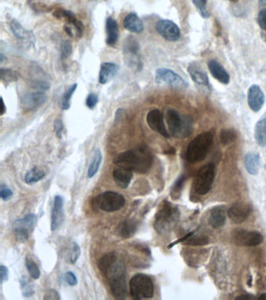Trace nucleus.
Returning <instances> with one entry per match:
<instances>
[{
	"mask_svg": "<svg viewBox=\"0 0 266 300\" xmlns=\"http://www.w3.org/2000/svg\"><path fill=\"white\" fill-rule=\"evenodd\" d=\"M226 211L223 206H217L213 207L210 211L209 217V223L215 229L222 228L226 223Z\"/></svg>",
	"mask_w": 266,
	"mask_h": 300,
	"instance_id": "20",
	"label": "nucleus"
},
{
	"mask_svg": "<svg viewBox=\"0 0 266 300\" xmlns=\"http://www.w3.org/2000/svg\"><path fill=\"white\" fill-rule=\"evenodd\" d=\"M255 138L261 147H266V115L257 122L255 129Z\"/></svg>",
	"mask_w": 266,
	"mask_h": 300,
	"instance_id": "27",
	"label": "nucleus"
},
{
	"mask_svg": "<svg viewBox=\"0 0 266 300\" xmlns=\"http://www.w3.org/2000/svg\"><path fill=\"white\" fill-rule=\"evenodd\" d=\"M231 239L235 245L239 246L252 247L260 245L263 242V236L258 231L235 229L232 231Z\"/></svg>",
	"mask_w": 266,
	"mask_h": 300,
	"instance_id": "10",
	"label": "nucleus"
},
{
	"mask_svg": "<svg viewBox=\"0 0 266 300\" xmlns=\"http://www.w3.org/2000/svg\"><path fill=\"white\" fill-rule=\"evenodd\" d=\"M1 103H2V110H1V116L5 114V113L6 112V107L5 105V103H4L3 99L2 97H1Z\"/></svg>",
	"mask_w": 266,
	"mask_h": 300,
	"instance_id": "50",
	"label": "nucleus"
},
{
	"mask_svg": "<svg viewBox=\"0 0 266 300\" xmlns=\"http://www.w3.org/2000/svg\"><path fill=\"white\" fill-rule=\"evenodd\" d=\"M230 2H238V0H230Z\"/></svg>",
	"mask_w": 266,
	"mask_h": 300,
	"instance_id": "55",
	"label": "nucleus"
},
{
	"mask_svg": "<svg viewBox=\"0 0 266 300\" xmlns=\"http://www.w3.org/2000/svg\"><path fill=\"white\" fill-rule=\"evenodd\" d=\"M260 300H266V293H263L261 295L260 297H259Z\"/></svg>",
	"mask_w": 266,
	"mask_h": 300,
	"instance_id": "54",
	"label": "nucleus"
},
{
	"mask_svg": "<svg viewBox=\"0 0 266 300\" xmlns=\"http://www.w3.org/2000/svg\"><path fill=\"white\" fill-rule=\"evenodd\" d=\"M95 204L105 212H115L120 211L125 205L124 195L116 191H105L95 199Z\"/></svg>",
	"mask_w": 266,
	"mask_h": 300,
	"instance_id": "9",
	"label": "nucleus"
},
{
	"mask_svg": "<svg viewBox=\"0 0 266 300\" xmlns=\"http://www.w3.org/2000/svg\"><path fill=\"white\" fill-rule=\"evenodd\" d=\"M194 6L198 9L199 14H201L202 18H209L210 17V14L207 10V0H191Z\"/></svg>",
	"mask_w": 266,
	"mask_h": 300,
	"instance_id": "39",
	"label": "nucleus"
},
{
	"mask_svg": "<svg viewBox=\"0 0 266 300\" xmlns=\"http://www.w3.org/2000/svg\"><path fill=\"white\" fill-rule=\"evenodd\" d=\"M63 220H64V211H63V197L59 195H55L51 214L52 231H57L63 224Z\"/></svg>",
	"mask_w": 266,
	"mask_h": 300,
	"instance_id": "18",
	"label": "nucleus"
},
{
	"mask_svg": "<svg viewBox=\"0 0 266 300\" xmlns=\"http://www.w3.org/2000/svg\"><path fill=\"white\" fill-rule=\"evenodd\" d=\"M106 44L109 46H114L118 41L119 26L118 24L112 17H108L106 22Z\"/></svg>",
	"mask_w": 266,
	"mask_h": 300,
	"instance_id": "25",
	"label": "nucleus"
},
{
	"mask_svg": "<svg viewBox=\"0 0 266 300\" xmlns=\"http://www.w3.org/2000/svg\"><path fill=\"white\" fill-rule=\"evenodd\" d=\"M156 82L158 84H167L174 88H186L188 86L182 77L167 68H160L156 72Z\"/></svg>",
	"mask_w": 266,
	"mask_h": 300,
	"instance_id": "11",
	"label": "nucleus"
},
{
	"mask_svg": "<svg viewBox=\"0 0 266 300\" xmlns=\"http://www.w3.org/2000/svg\"><path fill=\"white\" fill-rule=\"evenodd\" d=\"M137 229V223L134 220H124L119 227V234L124 239H129L136 233Z\"/></svg>",
	"mask_w": 266,
	"mask_h": 300,
	"instance_id": "28",
	"label": "nucleus"
},
{
	"mask_svg": "<svg viewBox=\"0 0 266 300\" xmlns=\"http://www.w3.org/2000/svg\"><path fill=\"white\" fill-rule=\"evenodd\" d=\"M10 27L13 35L15 36L17 40L24 48L29 49L34 47L36 42V38L32 31H29L27 29L25 28L23 25L14 19L10 21Z\"/></svg>",
	"mask_w": 266,
	"mask_h": 300,
	"instance_id": "12",
	"label": "nucleus"
},
{
	"mask_svg": "<svg viewBox=\"0 0 266 300\" xmlns=\"http://www.w3.org/2000/svg\"><path fill=\"white\" fill-rule=\"evenodd\" d=\"M195 234V233H194ZM191 235L190 238L186 239V241L184 242L185 244L189 245H207L209 243V239L203 235Z\"/></svg>",
	"mask_w": 266,
	"mask_h": 300,
	"instance_id": "37",
	"label": "nucleus"
},
{
	"mask_svg": "<svg viewBox=\"0 0 266 300\" xmlns=\"http://www.w3.org/2000/svg\"><path fill=\"white\" fill-rule=\"evenodd\" d=\"M253 209L251 205L243 202H238L233 204L228 210V217L234 224H241L249 218Z\"/></svg>",
	"mask_w": 266,
	"mask_h": 300,
	"instance_id": "14",
	"label": "nucleus"
},
{
	"mask_svg": "<svg viewBox=\"0 0 266 300\" xmlns=\"http://www.w3.org/2000/svg\"><path fill=\"white\" fill-rule=\"evenodd\" d=\"M166 122L170 135L174 138H187L192 133V119L180 114L175 109H169L166 112Z\"/></svg>",
	"mask_w": 266,
	"mask_h": 300,
	"instance_id": "5",
	"label": "nucleus"
},
{
	"mask_svg": "<svg viewBox=\"0 0 266 300\" xmlns=\"http://www.w3.org/2000/svg\"><path fill=\"white\" fill-rule=\"evenodd\" d=\"M99 268L108 281L112 297L116 300H125L128 297V289L124 260L115 252H109L99 260Z\"/></svg>",
	"mask_w": 266,
	"mask_h": 300,
	"instance_id": "1",
	"label": "nucleus"
},
{
	"mask_svg": "<svg viewBox=\"0 0 266 300\" xmlns=\"http://www.w3.org/2000/svg\"><path fill=\"white\" fill-rule=\"evenodd\" d=\"M20 283H21V291H22L24 297H31L34 294V289H33L32 285H30L26 277H21Z\"/></svg>",
	"mask_w": 266,
	"mask_h": 300,
	"instance_id": "40",
	"label": "nucleus"
},
{
	"mask_svg": "<svg viewBox=\"0 0 266 300\" xmlns=\"http://www.w3.org/2000/svg\"><path fill=\"white\" fill-rule=\"evenodd\" d=\"M14 195V192L6 185L2 184L0 186V196L3 201L10 200Z\"/></svg>",
	"mask_w": 266,
	"mask_h": 300,
	"instance_id": "43",
	"label": "nucleus"
},
{
	"mask_svg": "<svg viewBox=\"0 0 266 300\" xmlns=\"http://www.w3.org/2000/svg\"><path fill=\"white\" fill-rule=\"evenodd\" d=\"M9 277V270L6 266H0V282L1 284L7 281Z\"/></svg>",
	"mask_w": 266,
	"mask_h": 300,
	"instance_id": "49",
	"label": "nucleus"
},
{
	"mask_svg": "<svg viewBox=\"0 0 266 300\" xmlns=\"http://www.w3.org/2000/svg\"><path fill=\"white\" fill-rule=\"evenodd\" d=\"M99 103V97L95 93H90L86 99V106L88 109H94Z\"/></svg>",
	"mask_w": 266,
	"mask_h": 300,
	"instance_id": "44",
	"label": "nucleus"
},
{
	"mask_svg": "<svg viewBox=\"0 0 266 300\" xmlns=\"http://www.w3.org/2000/svg\"><path fill=\"white\" fill-rule=\"evenodd\" d=\"M14 235L16 239L20 243H25L29 239L30 231L27 228L21 227V226H14Z\"/></svg>",
	"mask_w": 266,
	"mask_h": 300,
	"instance_id": "36",
	"label": "nucleus"
},
{
	"mask_svg": "<svg viewBox=\"0 0 266 300\" xmlns=\"http://www.w3.org/2000/svg\"><path fill=\"white\" fill-rule=\"evenodd\" d=\"M46 176V172L42 169L38 168V166H34L28 170L25 176V183L27 185H34L39 182Z\"/></svg>",
	"mask_w": 266,
	"mask_h": 300,
	"instance_id": "29",
	"label": "nucleus"
},
{
	"mask_svg": "<svg viewBox=\"0 0 266 300\" xmlns=\"http://www.w3.org/2000/svg\"><path fill=\"white\" fill-rule=\"evenodd\" d=\"M208 67L213 78L219 81V82L224 84L230 83V75L224 69V67H222L220 63H218L216 60H214V59L209 60L208 63Z\"/></svg>",
	"mask_w": 266,
	"mask_h": 300,
	"instance_id": "23",
	"label": "nucleus"
},
{
	"mask_svg": "<svg viewBox=\"0 0 266 300\" xmlns=\"http://www.w3.org/2000/svg\"><path fill=\"white\" fill-rule=\"evenodd\" d=\"M118 71L119 67L116 63H111V62L103 63L99 71V83L105 84L109 82L112 79H114Z\"/></svg>",
	"mask_w": 266,
	"mask_h": 300,
	"instance_id": "22",
	"label": "nucleus"
},
{
	"mask_svg": "<svg viewBox=\"0 0 266 300\" xmlns=\"http://www.w3.org/2000/svg\"><path fill=\"white\" fill-rule=\"evenodd\" d=\"M215 165L213 164L202 166L196 174L194 180V190L198 195H205L211 190L215 179Z\"/></svg>",
	"mask_w": 266,
	"mask_h": 300,
	"instance_id": "7",
	"label": "nucleus"
},
{
	"mask_svg": "<svg viewBox=\"0 0 266 300\" xmlns=\"http://www.w3.org/2000/svg\"><path fill=\"white\" fill-rule=\"evenodd\" d=\"M259 4L261 6H266V0H259Z\"/></svg>",
	"mask_w": 266,
	"mask_h": 300,
	"instance_id": "53",
	"label": "nucleus"
},
{
	"mask_svg": "<svg viewBox=\"0 0 266 300\" xmlns=\"http://www.w3.org/2000/svg\"><path fill=\"white\" fill-rule=\"evenodd\" d=\"M54 130H55V136L57 138H62L63 131V123L60 119H55L54 121Z\"/></svg>",
	"mask_w": 266,
	"mask_h": 300,
	"instance_id": "46",
	"label": "nucleus"
},
{
	"mask_svg": "<svg viewBox=\"0 0 266 300\" xmlns=\"http://www.w3.org/2000/svg\"><path fill=\"white\" fill-rule=\"evenodd\" d=\"M180 216L178 207L168 201H163L155 216V230L160 235L169 233L175 228Z\"/></svg>",
	"mask_w": 266,
	"mask_h": 300,
	"instance_id": "3",
	"label": "nucleus"
},
{
	"mask_svg": "<svg viewBox=\"0 0 266 300\" xmlns=\"http://www.w3.org/2000/svg\"><path fill=\"white\" fill-rule=\"evenodd\" d=\"M244 165L247 172L251 175H256L260 166V155L256 152H249L244 157Z\"/></svg>",
	"mask_w": 266,
	"mask_h": 300,
	"instance_id": "26",
	"label": "nucleus"
},
{
	"mask_svg": "<svg viewBox=\"0 0 266 300\" xmlns=\"http://www.w3.org/2000/svg\"><path fill=\"white\" fill-rule=\"evenodd\" d=\"M153 157L150 149L146 145H141L128 151L123 152L116 156L115 165L118 167L145 174L152 166Z\"/></svg>",
	"mask_w": 266,
	"mask_h": 300,
	"instance_id": "2",
	"label": "nucleus"
},
{
	"mask_svg": "<svg viewBox=\"0 0 266 300\" xmlns=\"http://www.w3.org/2000/svg\"><path fill=\"white\" fill-rule=\"evenodd\" d=\"M258 24L261 28L266 31V8L259 12L258 15Z\"/></svg>",
	"mask_w": 266,
	"mask_h": 300,
	"instance_id": "47",
	"label": "nucleus"
},
{
	"mask_svg": "<svg viewBox=\"0 0 266 300\" xmlns=\"http://www.w3.org/2000/svg\"><path fill=\"white\" fill-rule=\"evenodd\" d=\"M44 300H60V296L58 293L57 291L54 289H50L46 293V296L44 297Z\"/></svg>",
	"mask_w": 266,
	"mask_h": 300,
	"instance_id": "48",
	"label": "nucleus"
},
{
	"mask_svg": "<svg viewBox=\"0 0 266 300\" xmlns=\"http://www.w3.org/2000/svg\"><path fill=\"white\" fill-rule=\"evenodd\" d=\"M156 31L165 40L176 42L181 38V30L178 26L169 20H160L156 24Z\"/></svg>",
	"mask_w": 266,
	"mask_h": 300,
	"instance_id": "13",
	"label": "nucleus"
},
{
	"mask_svg": "<svg viewBox=\"0 0 266 300\" xmlns=\"http://www.w3.org/2000/svg\"><path fill=\"white\" fill-rule=\"evenodd\" d=\"M0 79L5 85H9L11 83L16 82L19 79V75L17 71L12 69L1 68L0 69Z\"/></svg>",
	"mask_w": 266,
	"mask_h": 300,
	"instance_id": "31",
	"label": "nucleus"
},
{
	"mask_svg": "<svg viewBox=\"0 0 266 300\" xmlns=\"http://www.w3.org/2000/svg\"><path fill=\"white\" fill-rule=\"evenodd\" d=\"M252 298V297H250V296H239V297H237V300H250V299Z\"/></svg>",
	"mask_w": 266,
	"mask_h": 300,
	"instance_id": "51",
	"label": "nucleus"
},
{
	"mask_svg": "<svg viewBox=\"0 0 266 300\" xmlns=\"http://www.w3.org/2000/svg\"><path fill=\"white\" fill-rule=\"evenodd\" d=\"M187 71H188L190 78L195 84L201 85V86L206 87L208 88H210L209 77L198 63H190Z\"/></svg>",
	"mask_w": 266,
	"mask_h": 300,
	"instance_id": "19",
	"label": "nucleus"
},
{
	"mask_svg": "<svg viewBox=\"0 0 266 300\" xmlns=\"http://www.w3.org/2000/svg\"><path fill=\"white\" fill-rule=\"evenodd\" d=\"M47 100V96L42 91L25 95L21 100V106L26 111H33L42 107Z\"/></svg>",
	"mask_w": 266,
	"mask_h": 300,
	"instance_id": "16",
	"label": "nucleus"
},
{
	"mask_svg": "<svg viewBox=\"0 0 266 300\" xmlns=\"http://www.w3.org/2000/svg\"><path fill=\"white\" fill-rule=\"evenodd\" d=\"M25 265H26L29 274H30V277H32L33 279L37 280L40 277V270H39V268L34 260L27 257L26 260H25Z\"/></svg>",
	"mask_w": 266,
	"mask_h": 300,
	"instance_id": "35",
	"label": "nucleus"
},
{
	"mask_svg": "<svg viewBox=\"0 0 266 300\" xmlns=\"http://www.w3.org/2000/svg\"><path fill=\"white\" fill-rule=\"evenodd\" d=\"M124 58L126 64L133 71L142 70L140 46L134 37L128 36L124 42Z\"/></svg>",
	"mask_w": 266,
	"mask_h": 300,
	"instance_id": "8",
	"label": "nucleus"
},
{
	"mask_svg": "<svg viewBox=\"0 0 266 300\" xmlns=\"http://www.w3.org/2000/svg\"><path fill=\"white\" fill-rule=\"evenodd\" d=\"M4 60H6V57H5L3 54H0V63H3Z\"/></svg>",
	"mask_w": 266,
	"mask_h": 300,
	"instance_id": "52",
	"label": "nucleus"
},
{
	"mask_svg": "<svg viewBox=\"0 0 266 300\" xmlns=\"http://www.w3.org/2000/svg\"><path fill=\"white\" fill-rule=\"evenodd\" d=\"M36 216L33 214H27L23 218L18 219L14 222V226H21L32 231L34 224L36 223Z\"/></svg>",
	"mask_w": 266,
	"mask_h": 300,
	"instance_id": "33",
	"label": "nucleus"
},
{
	"mask_svg": "<svg viewBox=\"0 0 266 300\" xmlns=\"http://www.w3.org/2000/svg\"><path fill=\"white\" fill-rule=\"evenodd\" d=\"M214 136L211 132L198 135L189 143L186 151V160L191 164L206 159L213 145Z\"/></svg>",
	"mask_w": 266,
	"mask_h": 300,
	"instance_id": "4",
	"label": "nucleus"
},
{
	"mask_svg": "<svg viewBox=\"0 0 266 300\" xmlns=\"http://www.w3.org/2000/svg\"><path fill=\"white\" fill-rule=\"evenodd\" d=\"M237 138H238V134L234 129H222L219 136L221 143L223 145L232 144L236 141Z\"/></svg>",
	"mask_w": 266,
	"mask_h": 300,
	"instance_id": "34",
	"label": "nucleus"
},
{
	"mask_svg": "<svg viewBox=\"0 0 266 300\" xmlns=\"http://www.w3.org/2000/svg\"><path fill=\"white\" fill-rule=\"evenodd\" d=\"M72 44L71 41L67 40L63 42L61 46V58L63 60L67 59L72 54Z\"/></svg>",
	"mask_w": 266,
	"mask_h": 300,
	"instance_id": "42",
	"label": "nucleus"
},
{
	"mask_svg": "<svg viewBox=\"0 0 266 300\" xmlns=\"http://www.w3.org/2000/svg\"><path fill=\"white\" fill-rule=\"evenodd\" d=\"M102 161H103V155L100 149H96L95 153H94L93 157L91 160V164H90L88 170V178H93L99 172V167L101 165Z\"/></svg>",
	"mask_w": 266,
	"mask_h": 300,
	"instance_id": "30",
	"label": "nucleus"
},
{
	"mask_svg": "<svg viewBox=\"0 0 266 300\" xmlns=\"http://www.w3.org/2000/svg\"><path fill=\"white\" fill-rule=\"evenodd\" d=\"M78 88V84H74L71 87L67 88V91L64 92L61 100V108L63 110H67L71 107V98L74 92H76Z\"/></svg>",
	"mask_w": 266,
	"mask_h": 300,
	"instance_id": "32",
	"label": "nucleus"
},
{
	"mask_svg": "<svg viewBox=\"0 0 266 300\" xmlns=\"http://www.w3.org/2000/svg\"><path fill=\"white\" fill-rule=\"evenodd\" d=\"M154 292L152 278L145 273H137L130 281V294L133 300L152 298Z\"/></svg>",
	"mask_w": 266,
	"mask_h": 300,
	"instance_id": "6",
	"label": "nucleus"
},
{
	"mask_svg": "<svg viewBox=\"0 0 266 300\" xmlns=\"http://www.w3.org/2000/svg\"><path fill=\"white\" fill-rule=\"evenodd\" d=\"M124 27L126 30L136 34H141L145 29L141 18L134 13L126 16L124 20Z\"/></svg>",
	"mask_w": 266,
	"mask_h": 300,
	"instance_id": "24",
	"label": "nucleus"
},
{
	"mask_svg": "<svg viewBox=\"0 0 266 300\" xmlns=\"http://www.w3.org/2000/svg\"><path fill=\"white\" fill-rule=\"evenodd\" d=\"M185 182V177L184 176V175L180 177V178L176 181L171 190V196L173 199H177L180 198Z\"/></svg>",
	"mask_w": 266,
	"mask_h": 300,
	"instance_id": "38",
	"label": "nucleus"
},
{
	"mask_svg": "<svg viewBox=\"0 0 266 300\" xmlns=\"http://www.w3.org/2000/svg\"><path fill=\"white\" fill-rule=\"evenodd\" d=\"M146 121L148 126L154 132H158L165 138H169L170 135L165 128L163 115L161 111L156 109L149 111L147 114Z\"/></svg>",
	"mask_w": 266,
	"mask_h": 300,
	"instance_id": "15",
	"label": "nucleus"
},
{
	"mask_svg": "<svg viewBox=\"0 0 266 300\" xmlns=\"http://www.w3.org/2000/svg\"><path fill=\"white\" fill-rule=\"evenodd\" d=\"M247 103L251 110L255 113L262 109L265 104V95L260 86L253 84L247 92Z\"/></svg>",
	"mask_w": 266,
	"mask_h": 300,
	"instance_id": "17",
	"label": "nucleus"
},
{
	"mask_svg": "<svg viewBox=\"0 0 266 300\" xmlns=\"http://www.w3.org/2000/svg\"><path fill=\"white\" fill-rule=\"evenodd\" d=\"M133 174L132 170L122 168V167L116 168L112 173V178L116 186L123 190L128 189L130 184L132 182V180L133 179Z\"/></svg>",
	"mask_w": 266,
	"mask_h": 300,
	"instance_id": "21",
	"label": "nucleus"
},
{
	"mask_svg": "<svg viewBox=\"0 0 266 300\" xmlns=\"http://www.w3.org/2000/svg\"><path fill=\"white\" fill-rule=\"evenodd\" d=\"M65 281L71 286L78 285V280L77 276L72 272H67L64 274Z\"/></svg>",
	"mask_w": 266,
	"mask_h": 300,
	"instance_id": "45",
	"label": "nucleus"
},
{
	"mask_svg": "<svg viewBox=\"0 0 266 300\" xmlns=\"http://www.w3.org/2000/svg\"><path fill=\"white\" fill-rule=\"evenodd\" d=\"M80 248L78 245V243H73L72 246H71V252H70V262L71 264H76L78 259L80 256Z\"/></svg>",
	"mask_w": 266,
	"mask_h": 300,
	"instance_id": "41",
	"label": "nucleus"
}]
</instances>
